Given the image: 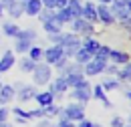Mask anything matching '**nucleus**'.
Instances as JSON below:
<instances>
[{
  "label": "nucleus",
  "mask_w": 131,
  "mask_h": 127,
  "mask_svg": "<svg viewBox=\"0 0 131 127\" xmlns=\"http://www.w3.org/2000/svg\"><path fill=\"white\" fill-rule=\"evenodd\" d=\"M36 36H38V34H36L34 28H24V30L20 28L18 34L14 36V50L20 52V55H22V52H28V48L32 47V43L36 40Z\"/></svg>",
  "instance_id": "nucleus-1"
},
{
  "label": "nucleus",
  "mask_w": 131,
  "mask_h": 127,
  "mask_svg": "<svg viewBox=\"0 0 131 127\" xmlns=\"http://www.w3.org/2000/svg\"><path fill=\"white\" fill-rule=\"evenodd\" d=\"M59 115H61V119H69V121L79 123L81 119H85V105L79 103V101L69 103V105H65V107L59 111Z\"/></svg>",
  "instance_id": "nucleus-2"
},
{
  "label": "nucleus",
  "mask_w": 131,
  "mask_h": 127,
  "mask_svg": "<svg viewBox=\"0 0 131 127\" xmlns=\"http://www.w3.org/2000/svg\"><path fill=\"white\" fill-rule=\"evenodd\" d=\"M50 79H52V69H50L47 63H36V67H34L32 71V85H36V87H40V85H49Z\"/></svg>",
  "instance_id": "nucleus-3"
},
{
  "label": "nucleus",
  "mask_w": 131,
  "mask_h": 127,
  "mask_svg": "<svg viewBox=\"0 0 131 127\" xmlns=\"http://www.w3.org/2000/svg\"><path fill=\"white\" fill-rule=\"evenodd\" d=\"M14 87V91H16V97L20 103H28V101H32L34 97H36V85H24L22 81H16V85H12Z\"/></svg>",
  "instance_id": "nucleus-4"
},
{
  "label": "nucleus",
  "mask_w": 131,
  "mask_h": 127,
  "mask_svg": "<svg viewBox=\"0 0 131 127\" xmlns=\"http://www.w3.org/2000/svg\"><path fill=\"white\" fill-rule=\"evenodd\" d=\"M69 24H71V32H75V34H83V36H93L95 34V24L85 20V18H75Z\"/></svg>",
  "instance_id": "nucleus-5"
},
{
  "label": "nucleus",
  "mask_w": 131,
  "mask_h": 127,
  "mask_svg": "<svg viewBox=\"0 0 131 127\" xmlns=\"http://www.w3.org/2000/svg\"><path fill=\"white\" fill-rule=\"evenodd\" d=\"M109 8H111V12L115 16V22H123L125 18H129V10H127V6H125V0H113L111 4H109Z\"/></svg>",
  "instance_id": "nucleus-6"
},
{
  "label": "nucleus",
  "mask_w": 131,
  "mask_h": 127,
  "mask_svg": "<svg viewBox=\"0 0 131 127\" xmlns=\"http://www.w3.org/2000/svg\"><path fill=\"white\" fill-rule=\"evenodd\" d=\"M105 65L103 61H97V59H91L89 63L83 65V75L85 77H97V75H103V71H105Z\"/></svg>",
  "instance_id": "nucleus-7"
},
{
  "label": "nucleus",
  "mask_w": 131,
  "mask_h": 127,
  "mask_svg": "<svg viewBox=\"0 0 131 127\" xmlns=\"http://www.w3.org/2000/svg\"><path fill=\"white\" fill-rule=\"evenodd\" d=\"M71 95H73L75 101H79V103H83V105H85V103H89V101H91V97H93V93H91V85L85 81L83 85H79V87H75V89H73V93H71Z\"/></svg>",
  "instance_id": "nucleus-8"
},
{
  "label": "nucleus",
  "mask_w": 131,
  "mask_h": 127,
  "mask_svg": "<svg viewBox=\"0 0 131 127\" xmlns=\"http://www.w3.org/2000/svg\"><path fill=\"white\" fill-rule=\"evenodd\" d=\"M97 18L105 26H113L115 24V16L111 12V8H109V4H97Z\"/></svg>",
  "instance_id": "nucleus-9"
},
{
  "label": "nucleus",
  "mask_w": 131,
  "mask_h": 127,
  "mask_svg": "<svg viewBox=\"0 0 131 127\" xmlns=\"http://www.w3.org/2000/svg\"><path fill=\"white\" fill-rule=\"evenodd\" d=\"M61 57H65V55H63V47H61V45H50V47L45 50V59H42V61L47 65H54Z\"/></svg>",
  "instance_id": "nucleus-10"
},
{
  "label": "nucleus",
  "mask_w": 131,
  "mask_h": 127,
  "mask_svg": "<svg viewBox=\"0 0 131 127\" xmlns=\"http://www.w3.org/2000/svg\"><path fill=\"white\" fill-rule=\"evenodd\" d=\"M49 91L54 97H63L67 91H69V85H67L65 77H57L54 81H50V89H49Z\"/></svg>",
  "instance_id": "nucleus-11"
},
{
  "label": "nucleus",
  "mask_w": 131,
  "mask_h": 127,
  "mask_svg": "<svg viewBox=\"0 0 131 127\" xmlns=\"http://www.w3.org/2000/svg\"><path fill=\"white\" fill-rule=\"evenodd\" d=\"M81 18L93 22V24L99 22V18H97V4H95V2H83V16Z\"/></svg>",
  "instance_id": "nucleus-12"
},
{
  "label": "nucleus",
  "mask_w": 131,
  "mask_h": 127,
  "mask_svg": "<svg viewBox=\"0 0 131 127\" xmlns=\"http://www.w3.org/2000/svg\"><path fill=\"white\" fill-rule=\"evenodd\" d=\"M63 26H65V24H63V22H61L57 16H52L50 20L42 22V28H45V32H47V34H57V32L63 30Z\"/></svg>",
  "instance_id": "nucleus-13"
},
{
  "label": "nucleus",
  "mask_w": 131,
  "mask_h": 127,
  "mask_svg": "<svg viewBox=\"0 0 131 127\" xmlns=\"http://www.w3.org/2000/svg\"><path fill=\"white\" fill-rule=\"evenodd\" d=\"M109 61H111L113 65H125L127 61H129V52L111 48V50H109Z\"/></svg>",
  "instance_id": "nucleus-14"
},
{
  "label": "nucleus",
  "mask_w": 131,
  "mask_h": 127,
  "mask_svg": "<svg viewBox=\"0 0 131 127\" xmlns=\"http://www.w3.org/2000/svg\"><path fill=\"white\" fill-rule=\"evenodd\" d=\"M4 12H8L10 18H14V20H16V18H20V16L24 14V2H22V0H14V2L4 10Z\"/></svg>",
  "instance_id": "nucleus-15"
},
{
  "label": "nucleus",
  "mask_w": 131,
  "mask_h": 127,
  "mask_svg": "<svg viewBox=\"0 0 131 127\" xmlns=\"http://www.w3.org/2000/svg\"><path fill=\"white\" fill-rule=\"evenodd\" d=\"M40 10H42V2H40V0H26V2H24V14L26 16L32 18V16H36Z\"/></svg>",
  "instance_id": "nucleus-16"
},
{
  "label": "nucleus",
  "mask_w": 131,
  "mask_h": 127,
  "mask_svg": "<svg viewBox=\"0 0 131 127\" xmlns=\"http://www.w3.org/2000/svg\"><path fill=\"white\" fill-rule=\"evenodd\" d=\"M14 95H16V91H14L12 85H2V87H0V105L10 103V101L14 99Z\"/></svg>",
  "instance_id": "nucleus-17"
},
{
  "label": "nucleus",
  "mask_w": 131,
  "mask_h": 127,
  "mask_svg": "<svg viewBox=\"0 0 131 127\" xmlns=\"http://www.w3.org/2000/svg\"><path fill=\"white\" fill-rule=\"evenodd\" d=\"M12 67H14V52L12 50H6L2 55V59H0V75L6 73V71H10Z\"/></svg>",
  "instance_id": "nucleus-18"
},
{
  "label": "nucleus",
  "mask_w": 131,
  "mask_h": 127,
  "mask_svg": "<svg viewBox=\"0 0 131 127\" xmlns=\"http://www.w3.org/2000/svg\"><path fill=\"white\" fill-rule=\"evenodd\" d=\"M91 93H93V97H95L97 101H101L107 109H111V101L107 99V91L101 87V83H99V85H95V89H91Z\"/></svg>",
  "instance_id": "nucleus-19"
},
{
  "label": "nucleus",
  "mask_w": 131,
  "mask_h": 127,
  "mask_svg": "<svg viewBox=\"0 0 131 127\" xmlns=\"http://www.w3.org/2000/svg\"><path fill=\"white\" fill-rule=\"evenodd\" d=\"M81 47L85 48V50H89L91 55H95V52L99 50V47H101V43H99L95 36H85V38L81 40Z\"/></svg>",
  "instance_id": "nucleus-20"
},
{
  "label": "nucleus",
  "mask_w": 131,
  "mask_h": 127,
  "mask_svg": "<svg viewBox=\"0 0 131 127\" xmlns=\"http://www.w3.org/2000/svg\"><path fill=\"white\" fill-rule=\"evenodd\" d=\"M34 101L38 103V107H47V105H52V103H54V95H52L50 91H40V93H36Z\"/></svg>",
  "instance_id": "nucleus-21"
},
{
  "label": "nucleus",
  "mask_w": 131,
  "mask_h": 127,
  "mask_svg": "<svg viewBox=\"0 0 131 127\" xmlns=\"http://www.w3.org/2000/svg\"><path fill=\"white\" fill-rule=\"evenodd\" d=\"M65 81H67V85H69V87H73V89H75V87L83 85L87 79H85V75H83V73H69V75H65Z\"/></svg>",
  "instance_id": "nucleus-22"
},
{
  "label": "nucleus",
  "mask_w": 131,
  "mask_h": 127,
  "mask_svg": "<svg viewBox=\"0 0 131 127\" xmlns=\"http://www.w3.org/2000/svg\"><path fill=\"white\" fill-rule=\"evenodd\" d=\"M20 30V26H18L16 22H12V20H6V22H2V34L4 36H10V38H14Z\"/></svg>",
  "instance_id": "nucleus-23"
},
{
  "label": "nucleus",
  "mask_w": 131,
  "mask_h": 127,
  "mask_svg": "<svg viewBox=\"0 0 131 127\" xmlns=\"http://www.w3.org/2000/svg\"><path fill=\"white\" fill-rule=\"evenodd\" d=\"M101 87H103L105 91H117V89L121 87V81L117 79V77H113V75H109V77H105V79H103Z\"/></svg>",
  "instance_id": "nucleus-24"
},
{
  "label": "nucleus",
  "mask_w": 131,
  "mask_h": 127,
  "mask_svg": "<svg viewBox=\"0 0 131 127\" xmlns=\"http://www.w3.org/2000/svg\"><path fill=\"white\" fill-rule=\"evenodd\" d=\"M54 16H57L63 24H69L71 20H75V16H73V12L69 10V6H65V8H57V10H54Z\"/></svg>",
  "instance_id": "nucleus-25"
},
{
  "label": "nucleus",
  "mask_w": 131,
  "mask_h": 127,
  "mask_svg": "<svg viewBox=\"0 0 131 127\" xmlns=\"http://www.w3.org/2000/svg\"><path fill=\"white\" fill-rule=\"evenodd\" d=\"M28 59H32L34 63H40V61L45 59V48L32 45V47L28 48Z\"/></svg>",
  "instance_id": "nucleus-26"
},
{
  "label": "nucleus",
  "mask_w": 131,
  "mask_h": 127,
  "mask_svg": "<svg viewBox=\"0 0 131 127\" xmlns=\"http://www.w3.org/2000/svg\"><path fill=\"white\" fill-rule=\"evenodd\" d=\"M73 59H75V63H81V65H85V63H89V61L93 59V55H91L89 50H85V48L81 47L79 50H77V52H75V57H73Z\"/></svg>",
  "instance_id": "nucleus-27"
},
{
  "label": "nucleus",
  "mask_w": 131,
  "mask_h": 127,
  "mask_svg": "<svg viewBox=\"0 0 131 127\" xmlns=\"http://www.w3.org/2000/svg\"><path fill=\"white\" fill-rule=\"evenodd\" d=\"M69 10L73 12V16L75 18H81L83 16V4H81V0H69Z\"/></svg>",
  "instance_id": "nucleus-28"
},
{
  "label": "nucleus",
  "mask_w": 131,
  "mask_h": 127,
  "mask_svg": "<svg viewBox=\"0 0 131 127\" xmlns=\"http://www.w3.org/2000/svg\"><path fill=\"white\" fill-rule=\"evenodd\" d=\"M36 63H34L32 59H28V57H24V59H20V63H18V69L22 71V73H32Z\"/></svg>",
  "instance_id": "nucleus-29"
},
{
  "label": "nucleus",
  "mask_w": 131,
  "mask_h": 127,
  "mask_svg": "<svg viewBox=\"0 0 131 127\" xmlns=\"http://www.w3.org/2000/svg\"><path fill=\"white\" fill-rule=\"evenodd\" d=\"M115 77H117L119 81H131V61H127L123 69H119Z\"/></svg>",
  "instance_id": "nucleus-30"
},
{
  "label": "nucleus",
  "mask_w": 131,
  "mask_h": 127,
  "mask_svg": "<svg viewBox=\"0 0 131 127\" xmlns=\"http://www.w3.org/2000/svg\"><path fill=\"white\" fill-rule=\"evenodd\" d=\"M109 50H111V47H105V45H101V47H99V50L93 55V59L103 61V63H109Z\"/></svg>",
  "instance_id": "nucleus-31"
},
{
  "label": "nucleus",
  "mask_w": 131,
  "mask_h": 127,
  "mask_svg": "<svg viewBox=\"0 0 131 127\" xmlns=\"http://www.w3.org/2000/svg\"><path fill=\"white\" fill-rule=\"evenodd\" d=\"M42 111H45V117H47V119H52L54 115H59V111H61V107L52 103V105H47V107H42Z\"/></svg>",
  "instance_id": "nucleus-32"
},
{
  "label": "nucleus",
  "mask_w": 131,
  "mask_h": 127,
  "mask_svg": "<svg viewBox=\"0 0 131 127\" xmlns=\"http://www.w3.org/2000/svg\"><path fill=\"white\" fill-rule=\"evenodd\" d=\"M54 16V10H49V8H42L38 14H36V18L40 20V22H47V20H50Z\"/></svg>",
  "instance_id": "nucleus-33"
},
{
  "label": "nucleus",
  "mask_w": 131,
  "mask_h": 127,
  "mask_svg": "<svg viewBox=\"0 0 131 127\" xmlns=\"http://www.w3.org/2000/svg\"><path fill=\"white\" fill-rule=\"evenodd\" d=\"M14 115H16V117H22V119H24V121H32V119H30V113L28 111H24V109H20V107H14Z\"/></svg>",
  "instance_id": "nucleus-34"
},
{
  "label": "nucleus",
  "mask_w": 131,
  "mask_h": 127,
  "mask_svg": "<svg viewBox=\"0 0 131 127\" xmlns=\"http://www.w3.org/2000/svg\"><path fill=\"white\" fill-rule=\"evenodd\" d=\"M77 127H103L101 123H95V121H89V119H81L79 123H77Z\"/></svg>",
  "instance_id": "nucleus-35"
},
{
  "label": "nucleus",
  "mask_w": 131,
  "mask_h": 127,
  "mask_svg": "<svg viewBox=\"0 0 131 127\" xmlns=\"http://www.w3.org/2000/svg\"><path fill=\"white\" fill-rule=\"evenodd\" d=\"M30 113V119H42L45 117V111H42V107H38V109H32V111H28Z\"/></svg>",
  "instance_id": "nucleus-36"
},
{
  "label": "nucleus",
  "mask_w": 131,
  "mask_h": 127,
  "mask_svg": "<svg viewBox=\"0 0 131 127\" xmlns=\"http://www.w3.org/2000/svg\"><path fill=\"white\" fill-rule=\"evenodd\" d=\"M117 71H119V65H105V71L103 73H107V75H117Z\"/></svg>",
  "instance_id": "nucleus-37"
},
{
  "label": "nucleus",
  "mask_w": 131,
  "mask_h": 127,
  "mask_svg": "<svg viewBox=\"0 0 131 127\" xmlns=\"http://www.w3.org/2000/svg\"><path fill=\"white\" fill-rule=\"evenodd\" d=\"M42 2V8H49V10H57V4L54 0H40Z\"/></svg>",
  "instance_id": "nucleus-38"
},
{
  "label": "nucleus",
  "mask_w": 131,
  "mask_h": 127,
  "mask_svg": "<svg viewBox=\"0 0 131 127\" xmlns=\"http://www.w3.org/2000/svg\"><path fill=\"white\" fill-rule=\"evenodd\" d=\"M57 127H77V123L75 121H69V119H61L57 123Z\"/></svg>",
  "instance_id": "nucleus-39"
},
{
  "label": "nucleus",
  "mask_w": 131,
  "mask_h": 127,
  "mask_svg": "<svg viewBox=\"0 0 131 127\" xmlns=\"http://www.w3.org/2000/svg\"><path fill=\"white\" fill-rule=\"evenodd\" d=\"M123 125H125L123 117H113V119H111V127H123Z\"/></svg>",
  "instance_id": "nucleus-40"
},
{
  "label": "nucleus",
  "mask_w": 131,
  "mask_h": 127,
  "mask_svg": "<svg viewBox=\"0 0 131 127\" xmlns=\"http://www.w3.org/2000/svg\"><path fill=\"white\" fill-rule=\"evenodd\" d=\"M6 119H8V109H6L4 105H0V123L6 121Z\"/></svg>",
  "instance_id": "nucleus-41"
},
{
  "label": "nucleus",
  "mask_w": 131,
  "mask_h": 127,
  "mask_svg": "<svg viewBox=\"0 0 131 127\" xmlns=\"http://www.w3.org/2000/svg\"><path fill=\"white\" fill-rule=\"evenodd\" d=\"M69 63V59H67V57H61V59H59V61H57V69H59V71H61V69H63V67H65V65Z\"/></svg>",
  "instance_id": "nucleus-42"
},
{
  "label": "nucleus",
  "mask_w": 131,
  "mask_h": 127,
  "mask_svg": "<svg viewBox=\"0 0 131 127\" xmlns=\"http://www.w3.org/2000/svg\"><path fill=\"white\" fill-rule=\"evenodd\" d=\"M36 127H50V119H47V117H42V119H40V123H38Z\"/></svg>",
  "instance_id": "nucleus-43"
},
{
  "label": "nucleus",
  "mask_w": 131,
  "mask_h": 127,
  "mask_svg": "<svg viewBox=\"0 0 131 127\" xmlns=\"http://www.w3.org/2000/svg\"><path fill=\"white\" fill-rule=\"evenodd\" d=\"M54 4H57V8H65L69 4V0H54Z\"/></svg>",
  "instance_id": "nucleus-44"
},
{
  "label": "nucleus",
  "mask_w": 131,
  "mask_h": 127,
  "mask_svg": "<svg viewBox=\"0 0 131 127\" xmlns=\"http://www.w3.org/2000/svg\"><path fill=\"white\" fill-rule=\"evenodd\" d=\"M12 2H14V0H0V4H2V8H4V10H6V8L12 4Z\"/></svg>",
  "instance_id": "nucleus-45"
},
{
  "label": "nucleus",
  "mask_w": 131,
  "mask_h": 127,
  "mask_svg": "<svg viewBox=\"0 0 131 127\" xmlns=\"http://www.w3.org/2000/svg\"><path fill=\"white\" fill-rule=\"evenodd\" d=\"M125 6H127V10H129V14H131V0H125Z\"/></svg>",
  "instance_id": "nucleus-46"
},
{
  "label": "nucleus",
  "mask_w": 131,
  "mask_h": 127,
  "mask_svg": "<svg viewBox=\"0 0 131 127\" xmlns=\"http://www.w3.org/2000/svg\"><path fill=\"white\" fill-rule=\"evenodd\" d=\"M99 4H111V2H113V0H97Z\"/></svg>",
  "instance_id": "nucleus-47"
},
{
  "label": "nucleus",
  "mask_w": 131,
  "mask_h": 127,
  "mask_svg": "<svg viewBox=\"0 0 131 127\" xmlns=\"http://www.w3.org/2000/svg\"><path fill=\"white\" fill-rule=\"evenodd\" d=\"M0 127H12V125H10V123H6V121H2V123H0Z\"/></svg>",
  "instance_id": "nucleus-48"
},
{
  "label": "nucleus",
  "mask_w": 131,
  "mask_h": 127,
  "mask_svg": "<svg viewBox=\"0 0 131 127\" xmlns=\"http://www.w3.org/2000/svg\"><path fill=\"white\" fill-rule=\"evenodd\" d=\"M125 97H127V99L131 101V91H125Z\"/></svg>",
  "instance_id": "nucleus-49"
},
{
  "label": "nucleus",
  "mask_w": 131,
  "mask_h": 127,
  "mask_svg": "<svg viewBox=\"0 0 131 127\" xmlns=\"http://www.w3.org/2000/svg\"><path fill=\"white\" fill-rule=\"evenodd\" d=\"M2 14H4V8H2V4H0V18H2Z\"/></svg>",
  "instance_id": "nucleus-50"
},
{
  "label": "nucleus",
  "mask_w": 131,
  "mask_h": 127,
  "mask_svg": "<svg viewBox=\"0 0 131 127\" xmlns=\"http://www.w3.org/2000/svg\"><path fill=\"white\" fill-rule=\"evenodd\" d=\"M127 123H129V125H131V113H129V117H127Z\"/></svg>",
  "instance_id": "nucleus-51"
},
{
  "label": "nucleus",
  "mask_w": 131,
  "mask_h": 127,
  "mask_svg": "<svg viewBox=\"0 0 131 127\" xmlns=\"http://www.w3.org/2000/svg\"><path fill=\"white\" fill-rule=\"evenodd\" d=\"M0 87H2V79H0Z\"/></svg>",
  "instance_id": "nucleus-52"
},
{
  "label": "nucleus",
  "mask_w": 131,
  "mask_h": 127,
  "mask_svg": "<svg viewBox=\"0 0 131 127\" xmlns=\"http://www.w3.org/2000/svg\"><path fill=\"white\" fill-rule=\"evenodd\" d=\"M123 127H131V125H123Z\"/></svg>",
  "instance_id": "nucleus-53"
},
{
  "label": "nucleus",
  "mask_w": 131,
  "mask_h": 127,
  "mask_svg": "<svg viewBox=\"0 0 131 127\" xmlns=\"http://www.w3.org/2000/svg\"><path fill=\"white\" fill-rule=\"evenodd\" d=\"M22 2H26V0H22Z\"/></svg>",
  "instance_id": "nucleus-54"
}]
</instances>
